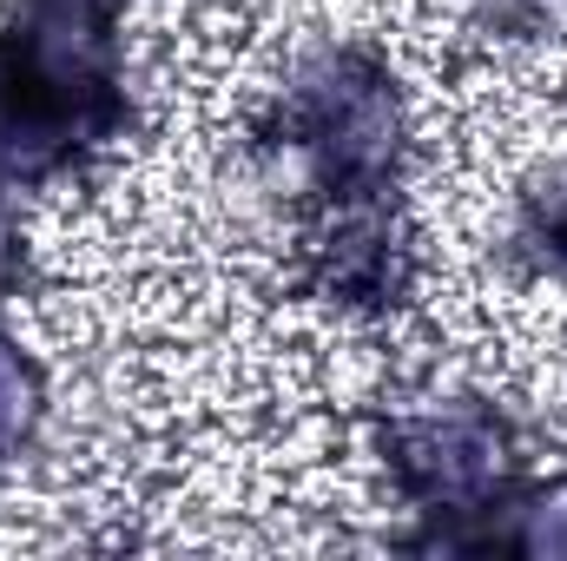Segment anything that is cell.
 Instances as JSON below:
<instances>
[{
  "instance_id": "2",
  "label": "cell",
  "mask_w": 567,
  "mask_h": 561,
  "mask_svg": "<svg viewBox=\"0 0 567 561\" xmlns=\"http://www.w3.org/2000/svg\"><path fill=\"white\" fill-rule=\"evenodd\" d=\"M403 140H410L403 86L363 47L310 53L258 126V145L290 172V185L317 212L350 198H396Z\"/></svg>"
},
{
  "instance_id": "5",
  "label": "cell",
  "mask_w": 567,
  "mask_h": 561,
  "mask_svg": "<svg viewBox=\"0 0 567 561\" xmlns=\"http://www.w3.org/2000/svg\"><path fill=\"white\" fill-rule=\"evenodd\" d=\"M93 7H113V0H93Z\"/></svg>"
},
{
  "instance_id": "4",
  "label": "cell",
  "mask_w": 567,
  "mask_h": 561,
  "mask_svg": "<svg viewBox=\"0 0 567 561\" xmlns=\"http://www.w3.org/2000/svg\"><path fill=\"white\" fill-rule=\"evenodd\" d=\"M40 422H47V370L27 344L0 330V469L40 436Z\"/></svg>"
},
{
  "instance_id": "3",
  "label": "cell",
  "mask_w": 567,
  "mask_h": 561,
  "mask_svg": "<svg viewBox=\"0 0 567 561\" xmlns=\"http://www.w3.org/2000/svg\"><path fill=\"white\" fill-rule=\"evenodd\" d=\"M390 489L435 522V549H482L495 516L528 489V456L502 404L435 397L396 410L377 436Z\"/></svg>"
},
{
  "instance_id": "1",
  "label": "cell",
  "mask_w": 567,
  "mask_h": 561,
  "mask_svg": "<svg viewBox=\"0 0 567 561\" xmlns=\"http://www.w3.org/2000/svg\"><path fill=\"white\" fill-rule=\"evenodd\" d=\"M126 126L113 7L20 0L0 27V192L40 185Z\"/></svg>"
}]
</instances>
